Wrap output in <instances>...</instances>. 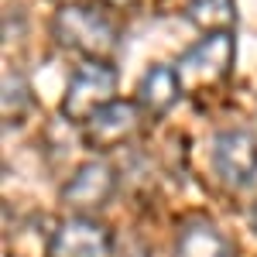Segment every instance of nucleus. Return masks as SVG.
<instances>
[{
  "instance_id": "nucleus-1",
  "label": "nucleus",
  "mask_w": 257,
  "mask_h": 257,
  "mask_svg": "<svg viewBox=\"0 0 257 257\" xmlns=\"http://www.w3.org/2000/svg\"><path fill=\"white\" fill-rule=\"evenodd\" d=\"M52 35L82 62H110L120 45V28L103 4H65L52 18Z\"/></svg>"
},
{
  "instance_id": "nucleus-3",
  "label": "nucleus",
  "mask_w": 257,
  "mask_h": 257,
  "mask_svg": "<svg viewBox=\"0 0 257 257\" xmlns=\"http://www.w3.org/2000/svg\"><path fill=\"white\" fill-rule=\"evenodd\" d=\"M113 99H117V69L110 62H82L69 76L65 96H62V117L82 127Z\"/></svg>"
},
{
  "instance_id": "nucleus-11",
  "label": "nucleus",
  "mask_w": 257,
  "mask_h": 257,
  "mask_svg": "<svg viewBox=\"0 0 257 257\" xmlns=\"http://www.w3.org/2000/svg\"><path fill=\"white\" fill-rule=\"evenodd\" d=\"M28 106H31L28 82L21 79L18 72H7L4 76V117H7V123H21V117L28 113Z\"/></svg>"
},
{
  "instance_id": "nucleus-8",
  "label": "nucleus",
  "mask_w": 257,
  "mask_h": 257,
  "mask_svg": "<svg viewBox=\"0 0 257 257\" xmlns=\"http://www.w3.org/2000/svg\"><path fill=\"white\" fill-rule=\"evenodd\" d=\"M182 93L185 89H182V79H178L175 65H151L138 82V106L151 120H158L175 106Z\"/></svg>"
},
{
  "instance_id": "nucleus-4",
  "label": "nucleus",
  "mask_w": 257,
  "mask_h": 257,
  "mask_svg": "<svg viewBox=\"0 0 257 257\" xmlns=\"http://www.w3.org/2000/svg\"><path fill=\"white\" fill-rule=\"evenodd\" d=\"M144 117L148 113L138 106V99H113L110 106H103L99 113H93L82 123V144L89 151H99V155L117 151L138 138Z\"/></svg>"
},
{
  "instance_id": "nucleus-12",
  "label": "nucleus",
  "mask_w": 257,
  "mask_h": 257,
  "mask_svg": "<svg viewBox=\"0 0 257 257\" xmlns=\"http://www.w3.org/2000/svg\"><path fill=\"white\" fill-rule=\"evenodd\" d=\"M86 4H103L106 7V4H120V0H86Z\"/></svg>"
},
{
  "instance_id": "nucleus-6",
  "label": "nucleus",
  "mask_w": 257,
  "mask_h": 257,
  "mask_svg": "<svg viewBox=\"0 0 257 257\" xmlns=\"http://www.w3.org/2000/svg\"><path fill=\"white\" fill-rule=\"evenodd\" d=\"M117 192V172L113 165L103 158H93V161H82L79 168L72 172V178L62 185L59 199L76 213V216H89L103 209Z\"/></svg>"
},
{
  "instance_id": "nucleus-10",
  "label": "nucleus",
  "mask_w": 257,
  "mask_h": 257,
  "mask_svg": "<svg viewBox=\"0 0 257 257\" xmlns=\"http://www.w3.org/2000/svg\"><path fill=\"white\" fill-rule=\"evenodd\" d=\"M185 18L202 35H216V31H233L237 11H233V0H189Z\"/></svg>"
},
{
  "instance_id": "nucleus-2",
  "label": "nucleus",
  "mask_w": 257,
  "mask_h": 257,
  "mask_svg": "<svg viewBox=\"0 0 257 257\" xmlns=\"http://www.w3.org/2000/svg\"><path fill=\"white\" fill-rule=\"evenodd\" d=\"M233 59H237L233 31L202 35V38L175 62L182 89H185V93H196V89H213V86H219V82L233 72Z\"/></svg>"
},
{
  "instance_id": "nucleus-5",
  "label": "nucleus",
  "mask_w": 257,
  "mask_h": 257,
  "mask_svg": "<svg viewBox=\"0 0 257 257\" xmlns=\"http://www.w3.org/2000/svg\"><path fill=\"white\" fill-rule=\"evenodd\" d=\"M213 172L226 189H247L257 178V138L243 127L219 131L213 138Z\"/></svg>"
},
{
  "instance_id": "nucleus-9",
  "label": "nucleus",
  "mask_w": 257,
  "mask_h": 257,
  "mask_svg": "<svg viewBox=\"0 0 257 257\" xmlns=\"http://www.w3.org/2000/svg\"><path fill=\"white\" fill-rule=\"evenodd\" d=\"M175 257H233V243L223 237V230L216 223L192 219L178 230Z\"/></svg>"
},
{
  "instance_id": "nucleus-7",
  "label": "nucleus",
  "mask_w": 257,
  "mask_h": 257,
  "mask_svg": "<svg viewBox=\"0 0 257 257\" xmlns=\"http://www.w3.org/2000/svg\"><path fill=\"white\" fill-rule=\"evenodd\" d=\"M45 257H113V233L93 216H69L52 233Z\"/></svg>"
}]
</instances>
